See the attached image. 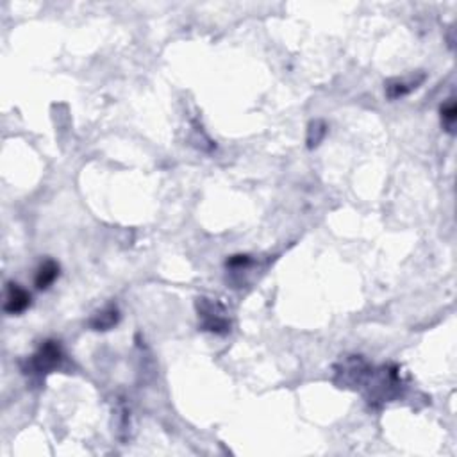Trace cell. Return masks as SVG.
I'll list each match as a JSON object with an SVG mask.
<instances>
[{"instance_id": "6da1fadb", "label": "cell", "mask_w": 457, "mask_h": 457, "mask_svg": "<svg viewBox=\"0 0 457 457\" xmlns=\"http://www.w3.org/2000/svg\"><path fill=\"white\" fill-rule=\"evenodd\" d=\"M63 357V348H61L60 341L47 339L29 359V370L33 373H39V375L51 373L55 368H60Z\"/></svg>"}, {"instance_id": "7a4b0ae2", "label": "cell", "mask_w": 457, "mask_h": 457, "mask_svg": "<svg viewBox=\"0 0 457 457\" xmlns=\"http://www.w3.org/2000/svg\"><path fill=\"white\" fill-rule=\"evenodd\" d=\"M197 307H199V316L202 318L204 330H211L216 334H227L231 330V322L225 316V310L218 302H213L209 298H199Z\"/></svg>"}, {"instance_id": "3957f363", "label": "cell", "mask_w": 457, "mask_h": 457, "mask_svg": "<svg viewBox=\"0 0 457 457\" xmlns=\"http://www.w3.org/2000/svg\"><path fill=\"white\" fill-rule=\"evenodd\" d=\"M30 305V293L17 283H8L6 288L4 311L9 314H20Z\"/></svg>"}, {"instance_id": "277c9868", "label": "cell", "mask_w": 457, "mask_h": 457, "mask_svg": "<svg viewBox=\"0 0 457 457\" xmlns=\"http://www.w3.org/2000/svg\"><path fill=\"white\" fill-rule=\"evenodd\" d=\"M425 75L424 73H418V75H407V77H395L386 82V97L391 98V100H397V98H402L406 95H409L413 89L418 88L422 82H424Z\"/></svg>"}, {"instance_id": "5b68a950", "label": "cell", "mask_w": 457, "mask_h": 457, "mask_svg": "<svg viewBox=\"0 0 457 457\" xmlns=\"http://www.w3.org/2000/svg\"><path fill=\"white\" fill-rule=\"evenodd\" d=\"M118 322H120L118 307H116L114 304H109V305H106L104 310L97 311L93 316L89 318L88 325H89V329H93V330H109V329H113V327L116 325Z\"/></svg>"}, {"instance_id": "8992f818", "label": "cell", "mask_w": 457, "mask_h": 457, "mask_svg": "<svg viewBox=\"0 0 457 457\" xmlns=\"http://www.w3.org/2000/svg\"><path fill=\"white\" fill-rule=\"evenodd\" d=\"M57 277H60V265L54 259H47L39 265L38 271L34 276V284L38 289H47L55 283Z\"/></svg>"}, {"instance_id": "52a82bcc", "label": "cell", "mask_w": 457, "mask_h": 457, "mask_svg": "<svg viewBox=\"0 0 457 457\" xmlns=\"http://www.w3.org/2000/svg\"><path fill=\"white\" fill-rule=\"evenodd\" d=\"M327 134V125L323 120H314L310 123V129H307V147L316 148L318 145L322 143V140Z\"/></svg>"}, {"instance_id": "ba28073f", "label": "cell", "mask_w": 457, "mask_h": 457, "mask_svg": "<svg viewBox=\"0 0 457 457\" xmlns=\"http://www.w3.org/2000/svg\"><path fill=\"white\" fill-rule=\"evenodd\" d=\"M441 113V123H443L445 131L454 134V125H456V118H457V109H456V102L450 98L449 102H445L443 106L440 109Z\"/></svg>"}, {"instance_id": "9c48e42d", "label": "cell", "mask_w": 457, "mask_h": 457, "mask_svg": "<svg viewBox=\"0 0 457 457\" xmlns=\"http://www.w3.org/2000/svg\"><path fill=\"white\" fill-rule=\"evenodd\" d=\"M250 265L249 256H233L231 259H227V268H242Z\"/></svg>"}]
</instances>
